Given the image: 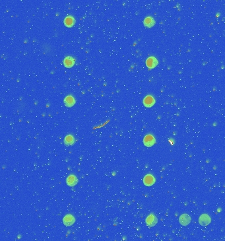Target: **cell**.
<instances>
[{
    "instance_id": "6da1fadb",
    "label": "cell",
    "mask_w": 225,
    "mask_h": 241,
    "mask_svg": "<svg viewBox=\"0 0 225 241\" xmlns=\"http://www.w3.org/2000/svg\"><path fill=\"white\" fill-rule=\"evenodd\" d=\"M156 139L154 138L153 135H152L151 134L147 135L143 139V143H144L145 146L147 147H150L153 146V145L155 143Z\"/></svg>"
},
{
    "instance_id": "7a4b0ae2",
    "label": "cell",
    "mask_w": 225,
    "mask_h": 241,
    "mask_svg": "<svg viewBox=\"0 0 225 241\" xmlns=\"http://www.w3.org/2000/svg\"><path fill=\"white\" fill-rule=\"evenodd\" d=\"M211 221V219L209 215L202 214L199 218V223L201 226L208 225Z\"/></svg>"
},
{
    "instance_id": "3957f363",
    "label": "cell",
    "mask_w": 225,
    "mask_h": 241,
    "mask_svg": "<svg viewBox=\"0 0 225 241\" xmlns=\"http://www.w3.org/2000/svg\"><path fill=\"white\" fill-rule=\"evenodd\" d=\"M158 60L154 57H149L146 60V66L148 68L153 69L158 65Z\"/></svg>"
},
{
    "instance_id": "277c9868",
    "label": "cell",
    "mask_w": 225,
    "mask_h": 241,
    "mask_svg": "<svg viewBox=\"0 0 225 241\" xmlns=\"http://www.w3.org/2000/svg\"><path fill=\"white\" fill-rule=\"evenodd\" d=\"M179 221L180 223L183 226H186L189 224V223L191 222V217L189 215L184 213L182 214V216L180 217L179 218Z\"/></svg>"
},
{
    "instance_id": "5b68a950",
    "label": "cell",
    "mask_w": 225,
    "mask_h": 241,
    "mask_svg": "<svg viewBox=\"0 0 225 241\" xmlns=\"http://www.w3.org/2000/svg\"><path fill=\"white\" fill-rule=\"evenodd\" d=\"M154 103H155V100H154L153 97H152L151 95L147 96L143 100V104L147 108H150V107L153 106Z\"/></svg>"
},
{
    "instance_id": "8992f818",
    "label": "cell",
    "mask_w": 225,
    "mask_h": 241,
    "mask_svg": "<svg viewBox=\"0 0 225 241\" xmlns=\"http://www.w3.org/2000/svg\"><path fill=\"white\" fill-rule=\"evenodd\" d=\"M154 182H155V178L151 175H146L143 178V183L147 186H151L154 184Z\"/></svg>"
},
{
    "instance_id": "52a82bcc",
    "label": "cell",
    "mask_w": 225,
    "mask_h": 241,
    "mask_svg": "<svg viewBox=\"0 0 225 241\" xmlns=\"http://www.w3.org/2000/svg\"><path fill=\"white\" fill-rule=\"evenodd\" d=\"M157 221L158 219L157 217L153 214L149 215L146 219V223L149 226H154L157 223Z\"/></svg>"
},
{
    "instance_id": "ba28073f",
    "label": "cell",
    "mask_w": 225,
    "mask_h": 241,
    "mask_svg": "<svg viewBox=\"0 0 225 241\" xmlns=\"http://www.w3.org/2000/svg\"><path fill=\"white\" fill-rule=\"evenodd\" d=\"M75 218L74 217L71 216V215H67L63 217V224L66 226H71L75 223Z\"/></svg>"
},
{
    "instance_id": "9c48e42d",
    "label": "cell",
    "mask_w": 225,
    "mask_h": 241,
    "mask_svg": "<svg viewBox=\"0 0 225 241\" xmlns=\"http://www.w3.org/2000/svg\"><path fill=\"white\" fill-rule=\"evenodd\" d=\"M63 64L67 68H71L75 64V60L71 56L66 57L63 60Z\"/></svg>"
},
{
    "instance_id": "30bf717a",
    "label": "cell",
    "mask_w": 225,
    "mask_h": 241,
    "mask_svg": "<svg viewBox=\"0 0 225 241\" xmlns=\"http://www.w3.org/2000/svg\"><path fill=\"white\" fill-rule=\"evenodd\" d=\"M144 25L147 28H151L153 27V26L155 24V21H154V19L153 17H152L151 16H149L147 17L144 20Z\"/></svg>"
},
{
    "instance_id": "8fae6325",
    "label": "cell",
    "mask_w": 225,
    "mask_h": 241,
    "mask_svg": "<svg viewBox=\"0 0 225 241\" xmlns=\"http://www.w3.org/2000/svg\"><path fill=\"white\" fill-rule=\"evenodd\" d=\"M66 182L69 186H74L77 184L78 180L77 177L74 175H69L66 180Z\"/></svg>"
},
{
    "instance_id": "7c38bea8",
    "label": "cell",
    "mask_w": 225,
    "mask_h": 241,
    "mask_svg": "<svg viewBox=\"0 0 225 241\" xmlns=\"http://www.w3.org/2000/svg\"><path fill=\"white\" fill-rule=\"evenodd\" d=\"M64 103H65L66 106L68 107H71L75 104V98L71 95H68L64 99Z\"/></svg>"
},
{
    "instance_id": "4fadbf2b",
    "label": "cell",
    "mask_w": 225,
    "mask_h": 241,
    "mask_svg": "<svg viewBox=\"0 0 225 241\" xmlns=\"http://www.w3.org/2000/svg\"><path fill=\"white\" fill-rule=\"evenodd\" d=\"M75 20L74 17L71 16L66 17L64 19V24L68 27H71L75 25Z\"/></svg>"
},
{
    "instance_id": "5bb4252c",
    "label": "cell",
    "mask_w": 225,
    "mask_h": 241,
    "mask_svg": "<svg viewBox=\"0 0 225 241\" xmlns=\"http://www.w3.org/2000/svg\"><path fill=\"white\" fill-rule=\"evenodd\" d=\"M74 141L75 139L74 136L71 135H67L65 139H64V143H65L66 146H72L74 143Z\"/></svg>"
}]
</instances>
